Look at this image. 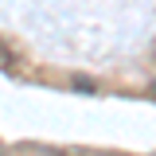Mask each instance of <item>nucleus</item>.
Here are the masks:
<instances>
[{"label":"nucleus","instance_id":"2","mask_svg":"<svg viewBox=\"0 0 156 156\" xmlns=\"http://www.w3.org/2000/svg\"><path fill=\"white\" fill-rule=\"evenodd\" d=\"M0 70H16V58H12V51L0 43Z\"/></svg>","mask_w":156,"mask_h":156},{"label":"nucleus","instance_id":"3","mask_svg":"<svg viewBox=\"0 0 156 156\" xmlns=\"http://www.w3.org/2000/svg\"><path fill=\"white\" fill-rule=\"evenodd\" d=\"M152 94H156V86H152Z\"/></svg>","mask_w":156,"mask_h":156},{"label":"nucleus","instance_id":"1","mask_svg":"<svg viewBox=\"0 0 156 156\" xmlns=\"http://www.w3.org/2000/svg\"><path fill=\"white\" fill-rule=\"evenodd\" d=\"M16 156H62V152H55V148H43V144H23Z\"/></svg>","mask_w":156,"mask_h":156}]
</instances>
